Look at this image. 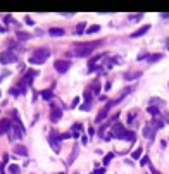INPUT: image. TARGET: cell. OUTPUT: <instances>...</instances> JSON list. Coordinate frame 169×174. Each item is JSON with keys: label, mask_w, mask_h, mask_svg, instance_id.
Listing matches in <instances>:
<instances>
[{"label": "cell", "mask_w": 169, "mask_h": 174, "mask_svg": "<svg viewBox=\"0 0 169 174\" xmlns=\"http://www.w3.org/2000/svg\"><path fill=\"white\" fill-rule=\"evenodd\" d=\"M16 36H18L19 40H28V38H29V35H26V33H18Z\"/></svg>", "instance_id": "obj_23"}, {"label": "cell", "mask_w": 169, "mask_h": 174, "mask_svg": "<svg viewBox=\"0 0 169 174\" xmlns=\"http://www.w3.org/2000/svg\"><path fill=\"white\" fill-rule=\"evenodd\" d=\"M60 174H64V173H60Z\"/></svg>", "instance_id": "obj_31"}, {"label": "cell", "mask_w": 169, "mask_h": 174, "mask_svg": "<svg viewBox=\"0 0 169 174\" xmlns=\"http://www.w3.org/2000/svg\"><path fill=\"white\" fill-rule=\"evenodd\" d=\"M9 173H11V174H18L19 173V166H16V164L9 166Z\"/></svg>", "instance_id": "obj_18"}, {"label": "cell", "mask_w": 169, "mask_h": 174, "mask_svg": "<svg viewBox=\"0 0 169 174\" xmlns=\"http://www.w3.org/2000/svg\"><path fill=\"white\" fill-rule=\"evenodd\" d=\"M0 60H2V64H12V62L18 60V57L12 50H5V52L0 54Z\"/></svg>", "instance_id": "obj_4"}, {"label": "cell", "mask_w": 169, "mask_h": 174, "mask_svg": "<svg viewBox=\"0 0 169 174\" xmlns=\"http://www.w3.org/2000/svg\"><path fill=\"white\" fill-rule=\"evenodd\" d=\"M155 126H157V128H162V126H164V122H162V121H155Z\"/></svg>", "instance_id": "obj_25"}, {"label": "cell", "mask_w": 169, "mask_h": 174, "mask_svg": "<svg viewBox=\"0 0 169 174\" xmlns=\"http://www.w3.org/2000/svg\"><path fill=\"white\" fill-rule=\"evenodd\" d=\"M97 31H100V26L98 24H93V26H90V28H86V35H93Z\"/></svg>", "instance_id": "obj_15"}, {"label": "cell", "mask_w": 169, "mask_h": 174, "mask_svg": "<svg viewBox=\"0 0 169 174\" xmlns=\"http://www.w3.org/2000/svg\"><path fill=\"white\" fill-rule=\"evenodd\" d=\"M149 29H150V26H149V24H145V26H142L140 29H136L135 33H131V38H138V36H143V35H145V33H147Z\"/></svg>", "instance_id": "obj_8"}, {"label": "cell", "mask_w": 169, "mask_h": 174, "mask_svg": "<svg viewBox=\"0 0 169 174\" xmlns=\"http://www.w3.org/2000/svg\"><path fill=\"white\" fill-rule=\"evenodd\" d=\"M142 73H131V74H126V79H136V78H140Z\"/></svg>", "instance_id": "obj_22"}, {"label": "cell", "mask_w": 169, "mask_h": 174, "mask_svg": "<svg viewBox=\"0 0 169 174\" xmlns=\"http://www.w3.org/2000/svg\"><path fill=\"white\" fill-rule=\"evenodd\" d=\"M11 129V121L9 119H2L0 121V133H5Z\"/></svg>", "instance_id": "obj_10"}, {"label": "cell", "mask_w": 169, "mask_h": 174, "mask_svg": "<svg viewBox=\"0 0 169 174\" xmlns=\"http://www.w3.org/2000/svg\"><path fill=\"white\" fill-rule=\"evenodd\" d=\"M143 136H147V138H154V136H155V129H152L150 126H145V128H143Z\"/></svg>", "instance_id": "obj_11"}, {"label": "cell", "mask_w": 169, "mask_h": 174, "mask_svg": "<svg viewBox=\"0 0 169 174\" xmlns=\"http://www.w3.org/2000/svg\"><path fill=\"white\" fill-rule=\"evenodd\" d=\"M124 135H126V129L123 128V124L116 122L114 128H112V133L107 136V138H121V140H124Z\"/></svg>", "instance_id": "obj_3"}, {"label": "cell", "mask_w": 169, "mask_h": 174, "mask_svg": "<svg viewBox=\"0 0 169 174\" xmlns=\"http://www.w3.org/2000/svg\"><path fill=\"white\" fill-rule=\"evenodd\" d=\"M152 174H161L159 171H155V169H152Z\"/></svg>", "instance_id": "obj_29"}, {"label": "cell", "mask_w": 169, "mask_h": 174, "mask_svg": "<svg viewBox=\"0 0 169 174\" xmlns=\"http://www.w3.org/2000/svg\"><path fill=\"white\" fill-rule=\"evenodd\" d=\"M86 31V24L85 22H79L78 26H76V35H83Z\"/></svg>", "instance_id": "obj_14"}, {"label": "cell", "mask_w": 169, "mask_h": 174, "mask_svg": "<svg viewBox=\"0 0 169 174\" xmlns=\"http://www.w3.org/2000/svg\"><path fill=\"white\" fill-rule=\"evenodd\" d=\"M35 71H28L26 73V76H24V79H22V83H21V86H24V85H28V83H31L33 81V78H35Z\"/></svg>", "instance_id": "obj_9"}, {"label": "cell", "mask_w": 169, "mask_h": 174, "mask_svg": "<svg viewBox=\"0 0 169 174\" xmlns=\"http://www.w3.org/2000/svg\"><path fill=\"white\" fill-rule=\"evenodd\" d=\"M60 117H62V110L57 109L55 105L52 103V116H50V121H52V122H57V121H60Z\"/></svg>", "instance_id": "obj_7"}, {"label": "cell", "mask_w": 169, "mask_h": 174, "mask_svg": "<svg viewBox=\"0 0 169 174\" xmlns=\"http://www.w3.org/2000/svg\"><path fill=\"white\" fill-rule=\"evenodd\" d=\"M112 159H114V154H112V152H111V154H107V155H105V159H104V164L107 166V164H109Z\"/></svg>", "instance_id": "obj_20"}, {"label": "cell", "mask_w": 169, "mask_h": 174, "mask_svg": "<svg viewBox=\"0 0 169 174\" xmlns=\"http://www.w3.org/2000/svg\"><path fill=\"white\" fill-rule=\"evenodd\" d=\"M81 141H83V143L86 145V143H88V138H86V136H81Z\"/></svg>", "instance_id": "obj_27"}, {"label": "cell", "mask_w": 169, "mask_h": 174, "mask_svg": "<svg viewBox=\"0 0 169 174\" xmlns=\"http://www.w3.org/2000/svg\"><path fill=\"white\" fill-rule=\"evenodd\" d=\"M150 62H157V60H159V59H162V54H155V55H150Z\"/></svg>", "instance_id": "obj_21"}, {"label": "cell", "mask_w": 169, "mask_h": 174, "mask_svg": "<svg viewBox=\"0 0 169 174\" xmlns=\"http://www.w3.org/2000/svg\"><path fill=\"white\" fill-rule=\"evenodd\" d=\"M97 45H98V41H92V43H78V45L74 47V50H73V55H76V57H86V55H90V54L93 52Z\"/></svg>", "instance_id": "obj_1"}, {"label": "cell", "mask_w": 169, "mask_h": 174, "mask_svg": "<svg viewBox=\"0 0 169 174\" xmlns=\"http://www.w3.org/2000/svg\"><path fill=\"white\" fill-rule=\"evenodd\" d=\"M33 59H36V60H40L41 64L45 62V59L50 57V50H47V48H38V50H35V54L31 55Z\"/></svg>", "instance_id": "obj_5"}, {"label": "cell", "mask_w": 169, "mask_h": 174, "mask_svg": "<svg viewBox=\"0 0 169 174\" xmlns=\"http://www.w3.org/2000/svg\"><path fill=\"white\" fill-rule=\"evenodd\" d=\"M142 154H143V150H142V147H140V148H136V150H135V152L131 154V157L135 159V160H138V159L142 157Z\"/></svg>", "instance_id": "obj_16"}, {"label": "cell", "mask_w": 169, "mask_h": 174, "mask_svg": "<svg viewBox=\"0 0 169 174\" xmlns=\"http://www.w3.org/2000/svg\"><path fill=\"white\" fill-rule=\"evenodd\" d=\"M105 173V167H100V169H97V171H93L92 174H104Z\"/></svg>", "instance_id": "obj_24"}, {"label": "cell", "mask_w": 169, "mask_h": 174, "mask_svg": "<svg viewBox=\"0 0 169 174\" xmlns=\"http://www.w3.org/2000/svg\"><path fill=\"white\" fill-rule=\"evenodd\" d=\"M54 67H55L57 73H66V71L71 67V62H69V60H55Z\"/></svg>", "instance_id": "obj_6"}, {"label": "cell", "mask_w": 169, "mask_h": 174, "mask_svg": "<svg viewBox=\"0 0 169 174\" xmlns=\"http://www.w3.org/2000/svg\"><path fill=\"white\" fill-rule=\"evenodd\" d=\"M0 169H2V166H0Z\"/></svg>", "instance_id": "obj_30"}, {"label": "cell", "mask_w": 169, "mask_h": 174, "mask_svg": "<svg viewBox=\"0 0 169 174\" xmlns=\"http://www.w3.org/2000/svg\"><path fill=\"white\" fill-rule=\"evenodd\" d=\"M164 121L168 122V126H169V114H166V116H164Z\"/></svg>", "instance_id": "obj_28"}, {"label": "cell", "mask_w": 169, "mask_h": 174, "mask_svg": "<svg viewBox=\"0 0 169 174\" xmlns=\"http://www.w3.org/2000/svg\"><path fill=\"white\" fill-rule=\"evenodd\" d=\"M116 103H119V100H114V102L111 100V102H107V103L100 109V112H98V116H97V119H95V121H97V122H102V121L107 117L109 110H111V107H112V105H116Z\"/></svg>", "instance_id": "obj_2"}, {"label": "cell", "mask_w": 169, "mask_h": 174, "mask_svg": "<svg viewBox=\"0 0 169 174\" xmlns=\"http://www.w3.org/2000/svg\"><path fill=\"white\" fill-rule=\"evenodd\" d=\"M14 152H16V154H19V155H22V157H24V155H28L26 147H22V145H16V147H14Z\"/></svg>", "instance_id": "obj_12"}, {"label": "cell", "mask_w": 169, "mask_h": 174, "mask_svg": "<svg viewBox=\"0 0 169 174\" xmlns=\"http://www.w3.org/2000/svg\"><path fill=\"white\" fill-rule=\"evenodd\" d=\"M149 114L157 116V114H159V109H157V107H154V105H150V107H149Z\"/></svg>", "instance_id": "obj_19"}, {"label": "cell", "mask_w": 169, "mask_h": 174, "mask_svg": "<svg viewBox=\"0 0 169 174\" xmlns=\"http://www.w3.org/2000/svg\"><path fill=\"white\" fill-rule=\"evenodd\" d=\"M41 97L45 98V100H50V98L54 97V93H52V90H47V92H43V93H41Z\"/></svg>", "instance_id": "obj_17"}, {"label": "cell", "mask_w": 169, "mask_h": 174, "mask_svg": "<svg viewBox=\"0 0 169 174\" xmlns=\"http://www.w3.org/2000/svg\"><path fill=\"white\" fill-rule=\"evenodd\" d=\"M78 102H79V98H74V102H73V105H71V107H73V109H74L76 105H78Z\"/></svg>", "instance_id": "obj_26"}, {"label": "cell", "mask_w": 169, "mask_h": 174, "mask_svg": "<svg viewBox=\"0 0 169 174\" xmlns=\"http://www.w3.org/2000/svg\"><path fill=\"white\" fill-rule=\"evenodd\" d=\"M50 35H52V36H62V35H64V29H62V28H52V29H50Z\"/></svg>", "instance_id": "obj_13"}]
</instances>
